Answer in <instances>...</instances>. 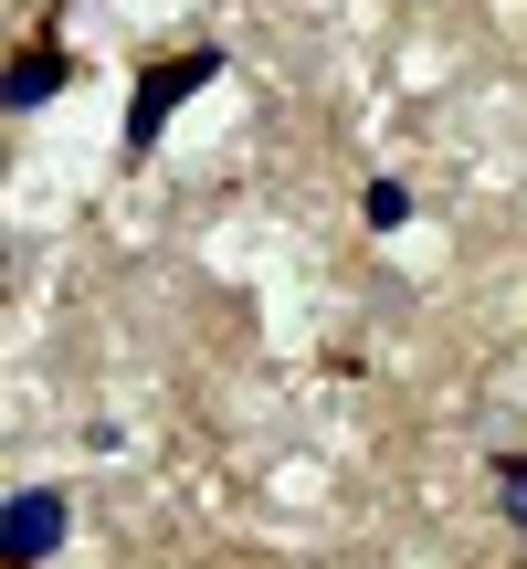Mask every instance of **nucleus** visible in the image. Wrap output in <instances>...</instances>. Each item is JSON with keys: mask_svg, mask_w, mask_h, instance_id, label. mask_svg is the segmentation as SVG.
Here are the masks:
<instances>
[{"mask_svg": "<svg viewBox=\"0 0 527 569\" xmlns=\"http://www.w3.org/2000/svg\"><path fill=\"white\" fill-rule=\"evenodd\" d=\"M486 475H496V517H507V528L527 538V453H496Z\"/></svg>", "mask_w": 527, "mask_h": 569, "instance_id": "4", "label": "nucleus"}, {"mask_svg": "<svg viewBox=\"0 0 527 569\" xmlns=\"http://www.w3.org/2000/svg\"><path fill=\"white\" fill-rule=\"evenodd\" d=\"M63 528H74V496L63 486H11V507H0V569H42L63 549Z\"/></svg>", "mask_w": 527, "mask_h": 569, "instance_id": "2", "label": "nucleus"}, {"mask_svg": "<svg viewBox=\"0 0 527 569\" xmlns=\"http://www.w3.org/2000/svg\"><path fill=\"white\" fill-rule=\"evenodd\" d=\"M211 74H222V42H190V53L148 63V74H138V96H127V127H117V148H127V159H148V148H159V127L180 117V106L201 96Z\"/></svg>", "mask_w": 527, "mask_h": 569, "instance_id": "1", "label": "nucleus"}, {"mask_svg": "<svg viewBox=\"0 0 527 569\" xmlns=\"http://www.w3.org/2000/svg\"><path fill=\"white\" fill-rule=\"evenodd\" d=\"M359 211H369V232H401V222H411V190H401V180H369Z\"/></svg>", "mask_w": 527, "mask_h": 569, "instance_id": "5", "label": "nucleus"}, {"mask_svg": "<svg viewBox=\"0 0 527 569\" xmlns=\"http://www.w3.org/2000/svg\"><path fill=\"white\" fill-rule=\"evenodd\" d=\"M63 74H74V53H63L53 32H42V42H21L11 84H0V106H11V117H32V106H53V96H63Z\"/></svg>", "mask_w": 527, "mask_h": 569, "instance_id": "3", "label": "nucleus"}]
</instances>
